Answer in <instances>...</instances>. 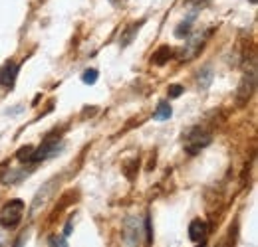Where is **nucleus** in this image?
Listing matches in <instances>:
<instances>
[{
    "label": "nucleus",
    "mask_w": 258,
    "mask_h": 247,
    "mask_svg": "<svg viewBox=\"0 0 258 247\" xmlns=\"http://www.w3.org/2000/svg\"><path fill=\"white\" fill-rule=\"evenodd\" d=\"M22 214H24V202L22 200H12L4 206L2 210V225L4 227H12L16 225L20 219H22Z\"/></svg>",
    "instance_id": "f257e3e1"
},
{
    "label": "nucleus",
    "mask_w": 258,
    "mask_h": 247,
    "mask_svg": "<svg viewBox=\"0 0 258 247\" xmlns=\"http://www.w3.org/2000/svg\"><path fill=\"white\" fill-rule=\"evenodd\" d=\"M123 231H125V241H127V245L139 247L141 237H143V233H141V221L135 219V217H129L127 221H125Z\"/></svg>",
    "instance_id": "f03ea898"
},
{
    "label": "nucleus",
    "mask_w": 258,
    "mask_h": 247,
    "mask_svg": "<svg viewBox=\"0 0 258 247\" xmlns=\"http://www.w3.org/2000/svg\"><path fill=\"white\" fill-rule=\"evenodd\" d=\"M211 143V135H205V133H201L199 129H195L193 133L189 135V139H187V153L189 155H197L201 149H205L207 145Z\"/></svg>",
    "instance_id": "7ed1b4c3"
},
{
    "label": "nucleus",
    "mask_w": 258,
    "mask_h": 247,
    "mask_svg": "<svg viewBox=\"0 0 258 247\" xmlns=\"http://www.w3.org/2000/svg\"><path fill=\"white\" fill-rule=\"evenodd\" d=\"M209 233V225L205 219H193L191 225H189V237L193 241H203Z\"/></svg>",
    "instance_id": "20e7f679"
},
{
    "label": "nucleus",
    "mask_w": 258,
    "mask_h": 247,
    "mask_svg": "<svg viewBox=\"0 0 258 247\" xmlns=\"http://www.w3.org/2000/svg\"><path fill=\"white\" fill-rule=\"evenodd\" d=\"M252 89H254V73L244 75V79H242V83H240V89H238V103L248 101L250 95H252Z\"/></svg>",
    "instance_id": "39448f33"
},
{
    "label": "nucleus",
    "mask_w": 258,
    "mask_h": 247,
    "mask_svg": "<svg viewBox=\"0 0 258 247\" xmlns=\"http://www.w3.org/2000/svg\"><path fill=\"white\" fill-rule=\"evenodd\" d=\"M14 75H16V67L12 65V62H8L2 69H0V85L10 87L12 81H14Z\"/></svg>",
    "instance_id": "423d86ee"
},
{
    "label": "nucleus",
    "mask_w": 258,
    "mask_h": 247,
    "mask_svg": "<svg viewBox=\"0 0 258 247\" xmlns=\"http://www.w3.org/2000/svg\"><path fill=\"white\" fill-rule=\"evenodd\" d=\"M171 113H173L171 105H169L167 101H161V103L157 105V111L153 113V119H155V121H167V119L171 117Z\"/></svg>",
    "instance_id": "0eeeda50"
},
{
    "label": "nucleus",
    "mask_w": 258,
    "mask_h": 247,
    "mask_svg": "<svg viewBox=\"0 0 258 247\" xmlns=\"http://www.w3.org/2000/svg\"><path fill=\"white\" fill-rule=\"evenodd\" d=\"M169 56H171V50H169L167 46H163L161 50L157 52V54H153L151 62H153V63H159V65H161V63H165L167 60H169Z\"/></svg>",
    "instance_id": "6e6552de"
},
{
    "label": "nucleus",
    "mask_w": 258,
    "mask_h": 247,
    "mask_svg": "<svg viewBox=\"0 0 258 247\" xmlns=\"http://www.w3.org/2000/svg\"><path fill=\"white\" fill-rule=\"evenodd\" d=\"M82 81H84L86 85H94V83L97 81V71L96 69H88V71H84Z\"/></svg>",
    "instance_id": "1a4fd4ad"
},
{
    "label": "nucleus",
    "mask_w": 258,
    "mask_h": 247,
    "mask_svg": "<svg viewBox=\"0 0 258 247\" xmlns=\"http://www.w3.org/2000/svg\"><path fill=\"white\" fill-rule=\"evenodd\" d=\"M211 77H213V71L207 67V69L199 75V85H201V87H209V85H211Z\"/></svg>",
    "instance_id": "9d476101"
},
{
    "label": "nucleus",
    "mask_w": 258,
    "mask_h": 247,
    "mask_svg": "<svg viewBox=\"0 0 258 247\" xmlns=\"http://www.w3.org/2000/svg\"><path fill=\"white\" fill-rule=\"evenodd\" d=\"M48 245L50 247H68V241H66V237H62V235H52L50 241H48Z\"/></svg>",
    "instance_id": "9b49d317"
},
{
    "label": "nucleus",
    "mask_w": 258,
    "mask_h": 247,
    "mask_svg": "<svg viewBox=\"0 0 258 247\" xmlns=\"http://www.w3.org/2000/svg\"><path fill=\"white\" fill-rule=\"evenodd\" d=\"M32 155H34L32 147H22V149L18 151V155H16V156H18V158L24 162V160H30V158H32Z\"/></svg>",
    "instance_id": "f8f14e48"
},
{
    "label": "nucleus",
    "mask_w": 258,
    "mask_h": 247,
    "mask_svg": "<svg viewBox=\"0 0 258 247\" xmlns=\"http://www.w3.org/2000/svg\"><path fill=\"white\" fill-rule=\"evenodd\" d=\"M183 93V87L181 85H171L169 87V97H179Z\"/></svg>",
    "instance_id": "ddd939ff"
},
{
    "label": "nucleus",
    "mask_w": 258,
    "mask_h": 247,
    "mask_svg": "<svg viewBox=\"0 0 258 247\" xmlns=\"http://www.w3.org/2000/svg\"><path fill=\"white\" fill-rule=\"evenodd\" d=\"M250 2H252V4H254V2H256V0H250Z\"/></svg>",
    "instance_id": "4468645a"
}]
</instances>
